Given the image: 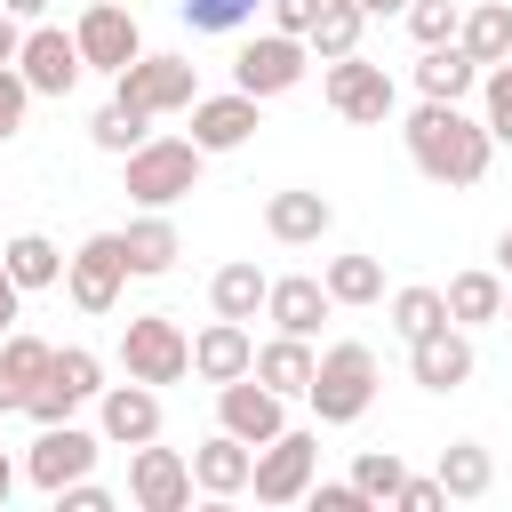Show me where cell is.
I'll return each mask as SVG.
<instances>
[{
	"instance_id": "41",
	"label": "cell",
	"mask_w": 512,
	"mask_h": 512,
	"mask_svg": "<svg viewBox=\"0 0 512 512\" xmlns=\"http://www.w3.org/2000/svg\"><path fill=\"white\" fill-rule=\"evenodd\" d=\"M304 504H312V512H368V496H360L352 480H312Z\"/></svg>"
},
{
	"instance_id": "52",
	"label": "cell",
	"mask_w": 512,
	"mask_h": 512,
	"mask_svg": "<svg viewBox=\"0 0 512 512\" xmlns=\"http://www.w3.org/2000/svg\"><path fill=\"white\" fill-rule=\"evenodd\" d=\"M504 72H512V56H504Z\"/></svg>"
},
{
	"instance_id": "23",
	"label": "cell",
	"mask_w": 512,
	"mask_h": 512,
	"mask_svg": "<svg viewBox=\"0 0 512 512\" xmlns=\"http://www.w3.org/2000/svg\"><path fill=\"white\" fill-rule=\"evenodd\" d=\"M120 248H128V280H160V272H176V256H184L168 208H144V216L120 232Z\"/></svg>"
},
{
	"instance_id": "18",
	"label": "cell",
	"mask_w": 512,
	"mask_h": 512,
	"mask_svg": "<svg viewBox=\"0 0 512 512\" xmlns=\"http://www.w3.org/2000/svg\"><path fill=\"white\" fill-rule=\"evenodd\" d=\"M248 472H256V448H248V440H232L224 424L192 448V488H200V496H216V504H224V496H248Z\"/></svg>"
},
{
	"instance_id": "17",
	"label": "cell",
	"mask_w": 512,
	"mask_h": 512,
	"mask_svg": "<svg viewBox=\"0 0 512 512\" xmlns=\"http://www.w3.org/2000/svg\"><path fill=\"white\" fill-rule=\"evenodd\" d=\"M96 432L112 440V448H144V440H160V384H104L96 392Z\"/></svg>"
},
{
	"instance_id": "26",
	"label": "cell",
	"mask_w": 512,
	"mask_h": 512,
	"mask_svg": "<svg viewBox=\"0 0 512 512\" xmlns=\"http://www.w3.org/2000/svg\"><path fill=\"white\" fill-rule=\"evenodd\" d=\"M312 368H320L312 336H272V344H256V368H248V376H264V384H272L280 400H304Z\"/></svg>"
},
{
	"instance_id": "49",
	"label": "cell",
	"mask_w": 512,
	"mask_h": 512,
	"mask_svg": "<svg viewBox=\"0 0 512 512\" xmlns=\"http://www.w3.org/2000/svg\"><path fill=\"white\" fill-rule=\"evenodd\" d=\"M360 8H368V16H400L408 0H360Z\"/></svg>"
},
{
	"instance_id": "22",
	"label": "cell",
	"mask_w": 512,
	"mask_h": 512,
	"mask_svg": "<svg viewBox=\"0 0 512 512\" xmlns=\"http://www.w3.org/2000/svg\"><path fill=\"white\" fill-rule=\"evenodd\" d=\"M264 320H272L280 336H320V320H328V288H320L312 272H288V280L264 288Z\"/></svg>"
},
{
	"instance_id": "3",
	"label": "cell",
	"mask_w": 512,
	"mask_h": 512,
	"mask_svg": "<svg viewBox=\"0 0 512 512\" xmlns=\"http://www.w3.org/2000/svg\"><path fill=\"white\" fill-rule=\"evenodd\" d=\"M200 144L192 136H144L128 152V200L136 208H176L184 192H200Z\"/></svg>"
},
{
	"instance_id": "16",
	"label": "cell",
	"mask_w": 512,
	"mask_h": 512,
	"mask_svg": "<svg viewBox=\"0 0 512 512\" xmlns=\"http://www.w3.org/2000/svg\"><path fill=\"white\" fill-rule=\"evenodd\" d=\"M408 376H416L424 392H456V384H472V328L440 320V328L408 336Z\"/></svg>"
},
{
	"instance_id": "4",
	"label": "cell",
	"mask_w": 512,
	"mask_h": 512,
	"mask_svg": "<svg viewBox=\"0 0 512 512\" xmlns=\"http://www.w3.org/2000/svg\"><path fill=\"white\" fill-rule=\"evenodd\" d=\"M312 480H320V432L280 424V432L256 448V472H248L256 504H304V488H312Z\"/></svg>"
},
{
	"instance_id": "35",
	"label": "cell",
	"mask_w": 512,
	"mask_h": 512,
	"mask_svg": "<svg viewBox=\"0 0 512 512\" xmlns=\"http://www.w3.org/2000/svg\"><path fill=\"white\" fill-rule=\"evenodd\" d=\"M440 320H448L440 288H424V280H416V288H392V328H400V336H424V328H440Z\"/></svg>"
},
{
	"instance_id": "9",
	"label": "cell",
	"mask_w": 512,
	"mask_h": 512,
	"mask_svg": "<svg viewBox=\"0 0 512 512\" xmlns=\"http://www.w3.org/2000/svg\"><path fill=\"white\" fill-rule=\"evenodd\" d=\"M112 96L120 104H136V112H192V96H200V72L184 64V56H136V64H120L112 72Z\"/></svg>"
},
{
	"instance_id": "37",
	"label": "cell",
	"mask_w": 512,
	"mask_h": 512,
	"mask_svg": "<svg viewBox=\"0 0 512 512\" xmlns=\"http://www.w3.org/2000/svg\"><path fill=\"white\" fill-rule=\"evenodd\" d=\"M400 16H408V32H416V48H440V40H456V24H464L456 0H408Z\"/></svg>"
},
{
	"instance_id": "48",
	"label": "cell",
	"mask_w": 512,
	"mask_h": 512,
	"mask_svg": "<svg viewBox=\"0 0 512 512\" xmlns=\"http://www.w3.org/2000/svg\"><path fill=\"white\" fill-rule=\"evenodd\" d=\"M496 272H504V280H512V224H504V232H496Z\"/></svg>"
},
{
	"instance_id": "14",
	"label": "cell",
	"mask_w": 512,
	"mask_h": 512,
	"mask_svg": "<svg viewBox=\"0 0 512 512\" xmlns=\"http://www.w3.org/2000/svg\"><path fill=\"white\" fill-rule=\"evenodd\" d=\"M16 72H24V88H32V96H72L88 64H80V40H72V32L32 24V32H24V48H16Z\"/></svg>"
},
{
	"instance_id": "5",
	"label": "cell",
	"mask_w": 512,
	"mask_h": 512,
	"mask_svg": "<svg viewBox=\"0 0 512 512\" xmlns=\"http://www.w3.org/2000/svg\"><path fill=\"white\" fill-rule=\"evenodd\" d=\"M320 96H328V112H336V120H352V128H384V120H392V104H400L392 72H384V64H368L360 48H352V56H336V64L320 72Z\"/></svg>"
},
{
	"instance_id": "25",
	"label": "cell",
	"mask_w": 512,
	"mask_h": 512,
	"mask_svg": "<svg viewBox=\"0 0 512 512\" xmlns=\"http://www.w3.org/2000/svg\"><path fill=\"white\" fill-rule=\"evenodd\" d=\"M48 352H56V344H40V336H24V328L0 336V416H16V408L32 400V384L48 376Z\"/></svg>"
},
{
	"instance_id": "30",
	"label": "cell",
	"mask_w": 512,
	"mask_h": 512,
	"mask_svg": "<svg viewBox=\"0 0 512 512\" xmlns=\"http://www.w3.org/2000/svg\"><path fill=\"white\" fill-rule=\"evenodd\" d=\"M432 480H440V488H448L456 504H480V496L496 488V456H488L480 440H448V448H440V472H432Z\"/></svg>"
},
{
	"instance_id": "32",
	"label": "cell",
	"mask_w": 512,
	"mask_h": 512,
	"mask_svg": "<svg viewBox=\"0 0 512 512\" xmlns=\"http://www.w3.org/2000/svg\"><path fill=\"white\" fill-rule=\"evenodd\" d=\"M360 32H368V8H360V0H320V16H312V32H304V48H312L320 64H336V56H352V48H360Z\"/></svg>"
},
{
	"instance_id": "42",
	"label": "cell",
	"mask_w": 512,
	"mask_h": 512,
	"mask_svg": "<svg viewBox=\"0 0 512 512\" xmlns=\"http://www.w3.org/2000/svg\"><path fill=\"white\" fill-rule=\"evenodd\" d=\"M56 504H64V512H112V488H96V480L80 472V480H64V488H56Z\"/></svg>"
},
{
	"instance_id": "47",
	"label": "cell",
	"mask_w": 512,
	"mask_h": 512,
	"mask_svg": "<svg viewBox=\"0 0 512 512\" xmlns=\"http://www.w3.org/2000/svg\"><path fill=\"white\" fill-rule=\"evenodd\" d=\"M0 8H8V16H24V24H40V16L56 8V0H0Z\"/></svg>"
},
{
	"instance_id": "43",
	"label": "cell",
	"mask_w": 512,
	"mask_h": 512,
	"mask_svg": "<svg viewBox=\"0 0 512 512\" xmlns=\"http://www.w3.org/2000/svg\"><path fill=\"white\" fill-rule=\"evenodd\" d=\"M264 8H272V32H296V40H304L312 16H320V0H264Z\"/></svg>"
},
{
	"instance_id": "39",
	"label": "cell",
	"mask_w": 512,
	"mask_h": 512,
	"mask_svg": "<svg viewBox=\"0 0 512 512\" xmlns=\"http://www.w3.org/2000/svg\"><path fill=\"white\" fill-rule=\"evenodd\" d=\"M480 128L496 144H512V72L504 64H488V112H480Z\"/></svg>"
},
{
	"instance_id": "51",
	"label": "cell",
	"mask_w": 512,
	"mask_h": 512,
	"mask_svg": "<svg viewBox=\"0 0 512 512\" xmlns=\"http://www.w3.org/2000/svg\"><path fill=\"white\" fill-rule=\"evenodd\" d=\"M496 320H504V328H512V280H504V312H496Z\"/></svg>"
},
{
	"instance_id": "13",
	"label": "cell",
	"mask_w": 512,
	"mask_h": 512,
	"mask_svg": "<svg viewBox=\"0 0 512 512\" xmlns=\"http://www.w3.org/2000/svg\"><path fill=\"white\" fill-rule=\"evenodd\" d=\"M72 40H80V64L88 72H120V64L144 56V32H136V16L120 0H88L80 24H72Z\"/></svg>"
},
{
	"instance_id": "27",
	"label": "cell",
	"mask_w": 512,
	"mask_h": 512,
	"mask_svg": "<svg viewBox=\"0 0 512 512\" xmlns=\"http://www.w3.org/2000/svg\"><path fill=\"white\" fill-rule=\"evenodd\" d=\"M472 80H480V64H472L456 40H440V48H424V56H416V96H432V104H464V96H472Z\"/></svg>"
},
{
	"instance_id": "6",
	"label": "cell",
	"mask_w": 512,
	"mask_h": 512,
	"mask_svg": "<svg viewBox=\"0 0 512 512\" xmlns=\"http://www.w3.org/2000/svg\"><path fill=\"white\" fill-rule=\"evenodd\" d=\"M120 368H128L136 384H176V376H192V336L176 328V312H136V320L120 328Z\"/></svg>"
},
{
	"instance_id": "7",
	"label": "cell",
	"mask_w": 512,
	"mask_h": 512,
	"mask_svg": "<svg viewBox=\"0 0 512 512\" xmlns=\"http://www.w3.org/2000/svg\"><path fill=\"white\" fill-rule=\"evenodd\" d=\"M96 392H104V360H96L88 344H64V352H48V376L32 384L24 416H32V424H64V416L88 408Z\"/></svg>"
},
{
	"instance_id": "19",
	"label": "cell",
	"mask_w": 512,
	"mask_h": 512,
	"mask_svg": "<svg viewBox=\"0 0 512 512\" xmlns=\"http://www.w3.org/2000/svg\"><path fill=\"white\" fill-rule=\"evenodd\" d=\"M256 112H264V104L240 96V88H232V96H192V144H200V152H240V144L256 136Z\"/></svg>"
},
{
	"instance_id": "1",
	"label": "cell",
	"mask_w": 512,
	"mask_h": 512,
	"mask_svg": "<svg viewBox=\"0 0 512 512\" xmlns=\"http://www.w3.org/2000/svg\"><path fill=\"white\" fill-rule=\"evenodd\" d=\"M408 160H416V176H432V184H448V192H464V184H480L488 176V152H496V136L464 112V104H416L408 112Z\"/></svg>"
},
{
	"instance_id": "38",
	"label": "cell",
	"mask_w": 512,
	"mask_h": 512,
	"mask_svg": "<svg viewBox=\"0 0 512 512\" xmlns=\"http://www.w3.org/2000/svg\"><path fill=\"white\" fill-rule=\"evenodd\" d=\"M256 8H264V0H176V16H184L192 32H240Z\"/></svg>"
},
{
	"instance_id": "45",
	"label": "cell",
	"mask_w": 512,
	"mask_h": 512,
	"mask_svg": "<svg viewBox=\"0 0 512 512\" xmlns=\"http://www.w3.org/2000/svg\"><path fill=\"white\" fill-rule=\"evenodd\" d=\"M16 48H24V16L0 8V64H16Z\"/></svg>"
},
{
	"instance_id": "29",
	"label": "cell",
	"mask_w": 512,
	"mask_h": 512,
	"mask_svg": "<svg viewBox=\"0 0 512 512\" xmlns=\"http://www.w3.org/2000/svg\"><path fill=\"white\" fill-rule=\"evenodd\" d=\"M456 48H464L480 72H488V64H504V56H512V0H480V8H464Z\"/></svg>"
},
{
	"instance_id": "10",
	"label": "cell",
	"mask_w": 512,
	"mask_h": 512,
	"mask_svg": "<svg viewBox=\"0 0 512 512\" xmlns=\"http://www.w3.org/2000/svg\"><path fill=\"white\" fill-rule=\"evenodd\" d=\"M64 288H72L80 312H112L120 288H128V248H120V232H88V240L64 256Z\"/></svg>"
},
{
	"instance_id": "15",
	"label": "cell",
	"mask_w": 512,
	"mask_h": 512,
	"mask_svg": "<svg viewBox=\"0 0 512 512\" xmlns=\"http://www.w3.org/2000/svg\"><path fill=\"white\" fill-rule=\"evenodd\" d=\"M216 424L232 432V440H248V448H264L280 424H288V400L264 384V376H232V384H216Z\"/></svg>"
},
{
	"instance_id": "20",
	"label": "cell",
	"mask_w": 512,
	"mask_h": 512,
	"mask_svg": "<svg viewBox=\"0 0 512 512\" xmlns=\"http://www.w3.org/2000/svg\"><path fill=\"white\" fill-rule=\"evenodd\" d=\"M328 224H336V200L328 192H272L264 200V232L280 240V248H312V240H328Z\"/></svg>"
},
{
	"instance_id": "50",
	"label": "cell",
	"mask_w": 512,
	"mask_h": 512,
	"mask_svg": "<svg viewBox=\"0 0 512 512\" xmlns=\"http://www.w3.org/2000/svg\"><path fill=\"white\" fill-rule=\"evenodd\" d=\"M8 488H16V464H8V456H0V504H8Z\"/></svg>"
},
{
	"instance_id": "31",
	"label": "cell",
	"mask_w": 512,
	"mask_h": 512,
	"mask_svg": "<svg viewBox=\"0 0 512 512\" xmlns=\"http://www.w3.org/2000/svg\"><path fill=\"white\" fill-rule=\"evenodd\" d=\"M0 264H8V280L32 296V288H56L64 280V248L48 240V232H16L8 248H0Z\"/></svg>"
},
{
	"instance_id": "8",
	"label": "cell",
	"mask_w": 512,
	"mask_h": 512,
	"mask_svg": "<svg viewBox=\"0 0 512 512\" xmlns=\"http://www.w3.org/2000/svg\"><path fill=\"white\" fill-rule=\"evenodd\" d=\"M304 64H312V48H304L296 32H256V40L232 56V88L256 96V104H272V96H288V88L304 80Z\"/></svg>"
},
{
	"instance_id": "12",
	"label": "cell",
	"mask_w": 512,
	"mask_h": 512,
	"mask_svg": "<svg viewBox=\"0 0 512 512\" xmlns=\"http://www.w3.org/2000/svg\"><path fill=\"white\" fill-rule=\"evenodd\" d=\"M128 504H136V512H184V504H192V456L144 440V448L128 456Z\"/></svg>"
},
{
	"instance_id": "21",
	"label": "cell",
	"mask_w": 512,
	"mask_h": 512,
	"mask_svg": "<svg viewBox=\"0 0 512 512\" xmlns=\"http://www.w3.org/2000/svg\"><path fill=\"white\" fill-rule=\"evenodd\" d=\"M248 368H256L248 320H208V328L192 336V376H200V384H232V376H248Z\"/></svg>"
},
{
	"instance_id": "24",
	"label": "cell",
	"mask_w": 512,
	"mask_h": 512,
	"mask_svg": "<svg viewBox=\"0 0 512 512\" xmlns=\"http://www.w3.org/2000/svg\"><path fill=\"white\" fill-rule=\"evenodd\" d=\"M264 288H272V272H264L256 256H232V264H216V280H208V312H216V320H256V312H264Z\"/></svg>"
},
{
	"instance_id": "2",
	"label": "cell",
	"mask_w": 512,
	"mask_h": 512,
	"mask_svg": "<svg viewBox=\"0 0 512 512\" xmlns=\"http://www.w3.org/2000/svg\"><path fill=\"white\" fill-rule=\"evenodd\" d=\"M376 384H384L376 352H368L360 336H344V344H328V352H320V368H312L304 400H312V416H320V424H360V416L376 408Z\"/></svg>"
},
{
	"instance_id": "46",
	"label": "cell",
	"mask_w": 512,
	"mask_h": 512,
	"mask_svg": "<svg viewBox=\"0 0 512 512\" xmlns=\"http://www.w3.org/2000/svg\"><path fill=\"white\" fill-rule=\"evenodd\" d=\"M16 304H24V288H16V280H8V264H0V336L16 328Z\"/></svg>"
},
{
	"instance_id": "36",
	"label": "cell",
	"mask_w": 512,
	"mask_h": 512,
	"mask_svg": "<svg viewBox=\"0 0 512 512\" xmlns=\"http://www.w3.org/2000/svg\"><path fill=\"white\" fill-rule=\"evenodd\" d=\"M400 480H408V464H400L392 448H368V456L352 464V488H360L368 504H392V496H400Z\"/></svg>"
},
{
	"instance_id": "33",
	"label": "cell",
	"mask_w": 512,
	"mask_h": 512,
	"mask_svg": "<svg viewBox=\"0 0 512 512\" xmlns=\"http://www.w3.org/2000/svg\"><path fill=\"white\" fill-rule=\"evenodd\" d=\"M320 288H328V304H376L384 296V264L376 256H328Z\"/></svg>"
},
{
	"instance_id": "11",
	"label": "cell",
	"mask_w": 512,
	"mask_h": 512,
	"mask_svg": "<svg viewBox=\"0 0 512 512\" xmlns=\"http://www.w3.org/2000/svg\"><path fill=\"white\" fill-rule=\"evenodd\" d=\"M96 456H104V440H96V432H80V424L64 416V424H40V440L24 448V480L56 496L64 480H80V472H96Z\"/></svg>"
},
{
	"instance_id": "28",
	"label": "cell",
	"mask_w": 512,
	"mask_h": 512,
	"mask_svg": "<svg viewBox=\"0 0 512 512\" xmlns=\"http://www.w3.org/2000/svg\"><path fill=\"white\" fill-rule=\"evenodd\" d=\"M440 304H448V320H456V328H488V320L504 312V272L472 264V272H456V280L440 288Z\"/></svg>"
},
{
	"instance_id": "40",
	"label": "cell",
	"mask_w": 512,
	"mask_h": 512,
	"mask_svg": "<svg viewBox=\"0 0 512 512\" xmlns=\"http://www.w3.org/2000/svg\"><path fill=\"white\" fill-rule=\"evenodd\" d=\"M24 112H32V88H24V72H16V64H0V144L24 128Z\"/></svg>"
},
{
	"instance_id": "44",
	"label": "cell",
	"mask_w": 512,
	"mask_h": 512,
	"mask_svg": "<svg viewBox=\"0 0 512 512\" xmlns=\"http://www.w3.org/2000/svg\"><path fill=\"white\" fill-rule=\"evenodd\" d=\"M392 504H400V512H440V504H448V488H440V480H400V496H392Z\"/></svg>"
},
{
	"instance_id": "34",
	"label": "cell",
	"mask_w": 512,
	"mask_h": 512,
	"mask_svg": "<svg viewBox=\"0 0 512 512\" xmlns=\"http://www.w3.org/2000/svg\"><path fill=\"white\" fill-rule=\"evenodd\" d=\"M88 136H96V152H120V160H128V152L152 136V112H136V104H120V96H112V104L88 120Z\"/></svg>"
}]
</instances>
